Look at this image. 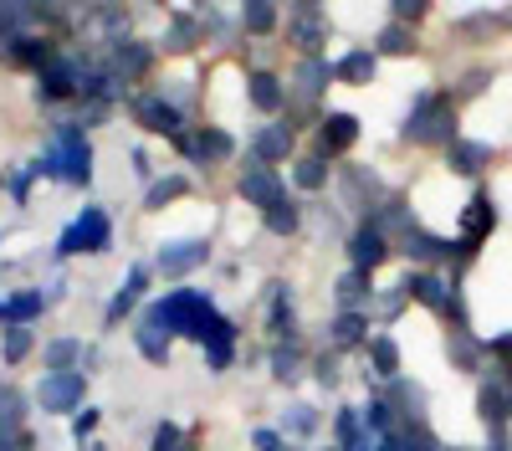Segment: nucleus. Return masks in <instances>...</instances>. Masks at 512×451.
Here are the masks:
<instances>
[{
  "mask_svg": "<svg viewBox=\"0 0 512 451\" xmlns=\"http://www.w3.org/2000/svg\"><path fill=\"white\" fill-rule=\"evenodd\" d=\"M36 175H52V180H67V185H88L93 180V149L82 139L77 123H62L52 149L36 159Z\"/></svg>",
  "mask_w": 512,
  "mask_h": 451,
  "instance_id": "1",
  "label": "nucleus"
},
{
  "mask_svg": "<svg viewBox=\"0 0 512 451\" xmlns=\"http://www.w3.org/2000/svg\"><path fill=\"white\" fill-rule=\"evenodd\" d=\"M405 139L410 144H456V113H451V98H441V93H425V98H415V108H410V118H405Z\"/></svg>",
  "mask_w": 512,
  "mask_h": 451,
  "instance_id": "2",
  "label": "nucleus"
},
{
  "mask_svg": "<svg viewBox=\"0 0 512 451\" xmlns=\"http://www.w3.org/2000/svg\"><path fill=\"white\" fill-rule=\"evenodd\" d=\"M216 313L200 293H190V287H180V293H169L164 303H154L144 318L149 323H159L164 334H190V339H200V328H205V318Z\"/></svg>",
  "mask_w": 512,
  "mask_h": 451,
  "instance_id": "3",
  "label": "nucleus"
},
{
  "mask_svg": "<svg viewBox=\"0 0 512 451\" xmlns=\"http://www.w3.org/2000/svg\"><path fill=\"white\" fill-rule=\"evenodd\" d=\"M108 241H113V221L98 211V205H88L67 231H62V246L57 252L62 257H72V252H108Z\"/></svg>",
  "mask_w": 512,
  "mask_h": 451,
  "instance_id": "4",
  "label": "nucleus"
},
{
  "mask_svg": "<svg viewBox=\"0 0 512 451\" xmlns=\"http://www.w3.org/2000/svg\"><path fill=\"white\" fill-rule=\"evenodd\" d=\"M36 400H41V410H47V416H67L72 405H82V375H47L36 385Z\"/></svg>",
  "mask_w": 512,
  "mask_h": 451,
  "instance_id": "5",
  "label": "nucleus"
},
{
  "mask_svg": "<svg viewBox=\"0 0 512 451\" xmlns=\"http://www.w3.org/2000/svg\"><path fill=\"white\" fill-rule=\"evenodd\" d=\"M400 293H405V298H420L425 308H436V313H446L456 282H441L436 272H405V277H400Z\"/></svg>",
  "mask_w": 512,
  "mask_h": 451,
  "instance_id": "6",
  "label": "nucleus"
},
{
  "mask_svg": "<svg viewBox=\"0 0 512 451\" xmlns=\"http://www.w3.org/2000/svg\"><path fill=\"white\" fill-rule=\"evenodd\" d=\"M287 36H292L303 52H318V47H323V36H328V16H323V6H292V16H287Z\"/></svg>",
  "mask_w": 512,
  "mask_h": 451,
  "instance_id": "7",
  "label": "nucleus"
},
{
  "mask_svg": "<svg viewBox=\"0 0 512 451\" xmlns=\"http://www.w3.org/2000/svg\"><path fill=\"white\" fill-rule=\"evenodd\" d=\"M349 257H354V272H374L384 257H390V241H384L379 221H369V226H359L349 236Z\"/></svg>",
  "mask_w": 512,
  "mask_h": 451,
  "instance_id": "8",
  "label": "nucleus"
},
{
  "mask_svg": "<svg viewBox=\"0 0 512 451\" xmlns=\"http://www.w3.org/2000/svg\"><path fill=\"white\" fill-rule=\"evenodd\" d=\"M241 200H251L256 211H272V205H282V180H277V170H267V164H251V170L241 175Z\"/></svg>",
  "mask_w": 512,
  "mask_h": 451,
  "instance_id": "9",
  "label": "nucleus"
},
{
  "mask_svg": "<svg viewBox=\"0 0 512 451\" xmlns=\"http://www.w3.org/2000/svg\"><path fill=\"white\" fill-rule=\"evenodd\" d=\"M195 344H205V359H210V369H226V364H231V349H236V328H231L221 313H210Z\"/></svg>",
  "mask_w": 512,
  "mask_h": 451,
  "instance_id": "10",
  "label": "nucleus"
},
{
  "mask_svg": "<svg viewBox=\"0 0 512 451\" xmlns=\"http://www.w3.org/2000/svg\"><path fill=\"white\" fill-rule=\"evenodd\" d=\"M180 149L190 154V159H200V164H221V159H231V134L226 129H200V134H180Z\"/></svg>",
  "mask_w": 512,
  "mask_h": 451,
  "instance_id": "11",
  "label": "nucleus"
},
{
  "mask_svg": "<svg viewBox=\"0 0 512 451\" xmlns=\"http://www.w3.org/2000/svg\"><path fill=\"white\" fill-rule=\"evenodd\" d=\"M72 93H82V67L67 57H52L41 67V98H72Z\"/></svg>",
  "mask_w": 512,
  "mask_h": 451,
  "instance_id": "12",
  "label": "nucleus"
},
{
  "mask_svg": "<svg viewBox=\"0 0 512 451\" xmlns=\"http://www.w3.org/2000/svg\"><path fill=\"white\" fill-rule=\"evenodd\" d=\"M328 77H338V67H328L323 57H308L303 67L292 72V82H287V88H292V98H297V103H313V98L328 88Z\"/></svg>",
  "mask_w": 512,
  "mask_h": 451,
  "instance_id": "13",
  "label": "nucleus"
},
{
  "mask_svg": "<svg viewBox=\"0 0 512 451\" xmlns=\"http://www.w3.org/2000/svg\"><path fill=\"white\" fill-rule=\"evenodd\" d=\"M134 118L144 123L149 134H180V108L169 98H139L134 103Z\"/></svg>",
  "mask_w": 512,
  "mask_h": 451,
  "instance_id": "14",
  "label": "nucleus"
},
{
  "mask_svg": "<svg viewBox=\"0 0 512 451\" xmlns=\"http://www.w3.org/2000/svg\"><path fill=\"white\" fill-rule=\"evenodd\" d=\"M205 257H210V246H205V241H169L164 252H159V267H164L169 277H180V272L205 267Z\"/></svg>",
  "mask_w": 512,
  "mask_h": 451,
  "instance_id": "15",
  "label": "nucleus"
},
{
  "mask_svg": "<svg viewBox=\"0 0 512 451\" xmlns=\"http://www.w3.org/2000/svg\"><path fill=\"white\" fill-rule=\"evenodd\" d=\"M497 226V205H492V195H472V205L461 211V241H482L487 231Z\"/></svg>",
  "mask_w": 512,
  "mask_h": 451,
  "instance_id": "16",
  "label": "nucleus"
},
{
  "mask_svg": "<svg viewBox=\"0 0 512 451\" xmlns=\"http://www.w3.org/2000/svg\"><path fill=\"white\" fill-rule=\"evenodd\" d=\"M318 139H323V154H344V149L359 139V118H354V113H328L323 129H318Z\"/></svg>",
  "mask_w": 512,
  "mask_h": 451,
  "instance_id": "17",
  "label": "nucleus"
},
{
  "mask_svg": "<svg viewBox=\"0 0 512 451\" xmlns=\"http://www.w3.org/2000/svg\"><path fill=\"white\" fill-rule=\"evenodd\" d=\"M287 154H292V129H287V123H272V129L256 134V164H267V170H272V164L287 159Z\"/></svg>",
  "mask_w": 512,
  "mask_h": 451,
  "instance_id": "18",
  "label": "nucleus"
},
{
  "mask_svg": "<svg viewBox=\"0 0 512 451\" xmlns=\"http://www.w3.org/2000/svg\"><path fill=\"white\" fill-rule=\"evenodd\" d=\"M246 93H251V103L262 108V113H277V108L287 103V88H282L272 72H251V77H246Z\"/></svg>",
  "mask_w": 512,
  "mask_h": 451,
  "instance_id": "19",
  "label": "nucleus"
},
{
  "mask_svg": "<svg viewBox=\"0 0 512 451\" xmlns=\"http://www.w3.org/2000/svg\"><path fill=\"white\" fill-rule=\"evenodd\" d=\"M487 159H492V149H487V144H477V139H456V144L446 149V164H451L456 175H477Z\"/></svg>",
  "mask_w": 512,
  "mask_h": 451,
  "instance_id": "20",
  "label": "nucleus"
},
{
  "mask_svg": "<svg viewBox=\"0 0 512 451\" xmlns=\"http://www.w3.org/2000/svg\"><path fill=\"white\" fill-rule=\"evenodd\" d=\"M144 287H149V272H144V267H134V272H128V282L118 287V298L108 303V323H123V318H128V308H134V303L144 298Z\"/></svg>",
  "mask_w": 512,
  "mask_h": 451,
  "instance_id": "21",
  "label": "nucleus"
},
{
  "mask_svg": "<svg viewBox=\"0 0 512 451\" xmlns=\"http://www.w3.org/2000/svg\"><path fill=\"white\" fill-rule=\"evenodd\" d=\"M344 200H349V205H379V200H384L379 175H369V170H349V175H344Z\"/></svg>",
  "mask_w": 512,
  "mask_h": 451,
  "instance_id": "22",
  "label": "nucleus"
},
{
  "mask_svg": "<svg viewBox=\"0 0 512 451\" xmlns=\"http://www.w3.org/2000/svg\"><path fill=\"white\" fill-rule=\"evenodd\" d=\"M482 416L492 421V431L507 426V416H512V385H502V380H497V385H492V380L482 385Z\"/></svg>",
  "mask_w": 512,
  "mask_h": 451,
  "instance_id": "23",
  "label": "nucleus"
},
{
  "mask_svg": "<svg viewBox=\"0 0 512 451\" xmlns=\"http://www.w3.org/2000/svg\"><path fill=\"white\" fill-rule=\"evenodd\" d=\"M333 293H338V303H344V313H359V303H369V293H374V287H369V272H344Z\"/></svg>",
  "mask_w": 512,
  "mask_h": 451,
  "instance_id": "24",
  "label": "nucleus"
},
{
  "mask_svg": "<svg viewBox=\"0 0 512 451\" xmlns=\"http://www.w3.org/2000/svg\"><path fill=\"white\" fill-rule=\"evenodd\" d=\"M41 308H47V298L41 293H16V298H0V323H26V318H36Z\"/></svg>",
  "mask_w": 512,
  "mask_h": 451,
  "instance_id": "25",
  "label": "nucleus"
},
{
  "mask_svg": "<svg viewBox=\"0 0 512 451\" xmlns=\"http://www.w3.org/2000/svg\"><path fill=\"white\" fill-rule=\"evenodd\" d=\"M149 67V47H139V41H118L113 47V72L128 82V77H139Z\"/></svg>",
  "mask_w": 512,
  "mask_h": 451,
  "instance_id": "26",
  "label": "nucleus"
},
{
  "mask_svg": "<svg viewBox=\"0 0 512 451\" xmlns=\"http://www.w3.org/2000/svg\"><path fill=\"white\" fill-rule=\"evenodd\" d=\"M405 252L420 262H441V257H451V241H441L431 231H405Z\"/></svg>",
  "mask_w": 512,
  "mask_h": 451,
  "instance_id": "27",
  "label": "nucleus"
},
{
  "mask_svg": "<svg viewBox=\"0 0 512 451\" xmlns=\"http://www.w3.org/2000/svg\"><path fill=\"white\" fill-rule=\"evenodd\" d=\"M134 339H139V354H144V359H154V364H164V359H169V334H164L159 323H149V318H144Z\"/></svg>",
  "mask_w": 512,
  "mask_h": 451,
  "instance_id": "28",
  "label": "nucleus"
},
{
  "mask_svg": "<svg viewBox=\"0 0 512 451\" xmlns=\"http://www.w3.org/2000/svg\"><path fill=\"white\" fill-rule=\"evenodd\" d=\"M292 180L303 190H318L328 180V154H303V159H297V170H292Z\"/></svg>",
  "mask_w": 512,
  "mask_h": 451,
  "instance_id": "29",
  "label": "nucleus"
},
{
  "mask_svg": "<svg viewBox=\"0 0 512 451\" xmlns=\"http://www.w3.org/2000/svg\"><path fill=\"white\" fill-rule=\"evenodd\" d=\"M482 354H487V349L472 344V334H466V328H451V364H456V369H477Z\"/></svg>",
  "mask_w": 512,
  "mask_h": 451,
  "instance_id": "30",
  "label": "nucleus"
},
{
  "mask_svg": "<svg viewBox=\"0 0 512 451\" xmlns=\"http://www.w3.org/2000/svg\"><path fill=\"white\" fill-rule=\"evenodd\" d=\"M82 359V344L77 339H52L47 354H41V364H52V375H67V364Z\"/></svg>",
  "mask_w": 512,
  "mask_h": 451,
  "instance_id": "31",
  "label": "nucleus"
},
{
  "mask_svg": "<svg viewBox=\"0 0 512 451\" xmlns=\"http://www.w3.org/2000/svg\"><path fill=\"white\" fill-rule=\"evenodd\" d=\"M384 446H395V451H441V446H436V436L425 431V426H400Z\"/></svg>",
  "mask_w": 512,
  "mask_h": 451,
  "instance_id": "32",
  "label": "nucleus"
},
{
  "mask_svg": "<svg viewBox=\"0 0 512 451\" xmlns=\"http://www.w3.org/2000/svg\"><path fill=\"white\" fill-rule=\"evenodd\" d=\"M338 77H344V82H354V88H359V82H369V77H374V52L354 47L344 62H338Z\"/></svg>",
  "mask_w": 512,
  "mask_h": 451,
  "instance_id": "33",
  "label": "nucleus"
},
{
  "mask_svg": "<svg viewBox=\"0 0 512 451\" xmlns=\"http://www.w3.org/2000/svg\"><path fill=\"white\" fill-rule=\"evenodd\" d=\"M369 359H374L379 375H395V369H400V344L390 334H379V339H369Z\"/></svg>",
  "mask_w": 512,
  "mask_h": 451,
  "instance_id": "34",
  "label": "nucleus"
},
{
  "mask_svg": "<svg viewBox=\"0 0 512 451\" xmlns=\"http://www.w3.org/2000/svg\"><path fill=\"white\" fill-rule=\"evenodd\" d=\"M241 26L256 31V36H267L277 26V6H267V0H251V6H241Z\"/></svg>",
  "mask_w": 512,
  "mask_h": 451,
  "instance_id": "35",
  "label": "nucleus"
},
{
  "mask_svg": "<svg viewBox=\"0 0 512 451\" xmlns=\"http://www.w3.org/2000/svg\"><path fill=\"white\" fill-rule=\"evenodd\" d=\"M21 421H26V400L16 390H0V436L21 431Z\"/></svg>",
  "mask_w": 512,
  "mask_h": 451,
  "instance_id": "36",
  "label": "nucleus"
},
{
  "mask_svg": "<svg viewBox=\"0 0 512 451\" xmlns=\"http://www.w3.org/2000/svg\"><path fill=\"white\" fill-rule=\"evenodd\" d=\"M185 190H190V180H180V175H164V180H154V185H149L144 205H149V211H159V205H169V200L185 195Z\"/></svg>",
  "mask_w": 512,
  "mask_h": 451,
  "instance_id": "37",
  "label": "nucleus"
},
{
  "mask_svg": "<svg viewBox=\"0 0 512 451\" xmlns=\"http://www.w3.org/2000/svg\"><path fill=\"white\" fill-rule=\"evenodd\" d=\"M333 339H338V344H359V339H369L364 313H338V318H333Z\"/></svg>",
  "mask_w": 512,
  "mask_h": 451,
  "instance_id": "38",
  "label": "nucleus"
},
{
  "mask_svg": "<svg viewBox=\"0 0 512 451\" xmlns=\"http://www.w3.org/2000/svg\"><path fill=\"white\" fill-rule=\"evenodd\" d=\"M338 446H344V451H364L369 446L359 436V410H338Z\"/></svg>",
  "mask_w": 512,
  "mask_h": 451,
  "instance_id": "39",
  "label": "nucleus"
},
{
  "mask_svg": "<svg viewBox=\"0 0 512 451\" xmlns=\"http://www.w3.org/2000/svg\"><path fill=\"white\" fill-rule=\"evenodd\" d=\"M31 354V328L26 323H11L6 328V364H21Z\"/></svg>",
  "mask_w": 512,
  "mask_h": 451,
  "instance_id": "40",
  "label": "nucleus"
},
{
  "mask_svg": "<svg viewBox=\"0 0 512 451\" xmlns=\"http://www.w3.org/2000/svg\"><path fill=\"white\" fill-rule=\"evenodd\" d=\"M410 47H415V36H410V31H405L400 21L379 31V52H390V57H400V52H410Z\"/></svg>",
  "mask_w": 512,
  "mask_h": 451,
  "instance_id": "41",
  "label": "nucleus"
},
{
  "mask_svg": "<svg viewBox=\"0 0 512 451\" xmlns=\"http://www.w3.org/2000/svg\"><path fill=\"white\" fill-rule=\"evenodd\" d=\"M164 47L169 52H190L195 47V21L190 16H175V26H169V36H164Z\"/></svg>",
  "mask_w": 512,
  "mask_h": 451,
  "instance_id": "42",
  "label": "nucleus"
},
{
  "mask_svg": "<svg viewBox=\"0 0 512 451\" xmlns=\"http://www.w3.org/2000/svg\"><path fill=\"white\" fill-rule=\"evenodd\" d=\"M11 57L16 62H41V67L52 62V52H47V41H41V36H21L16 47H11Z\"/></svg>",
  "mask_w": 512,
  "mask_h": 451,
  "instance_id": "43",
  "label": "nucleus"
},
{
  "mask_svg": "<svg viewBox=\"0 0 512 451\" xmlns=\"http://www.w3.org/2000/svg\"><path fill=\"white\" fill-rule=\"evenodd\" d=\"M272 328L292 339V298H287V287H272Z\"/></svg>",
  "mask_w": 512,
  "mask_h": 451,
  "instance_id": "44",
  "label": "nucleus"
},
{
  "mask_svg": "<svg viewBox=\"0 0 512 451\" xmlns=\"http://www.w3.org/2000/svg\"><path fill=\"white\" fill-rule=\"evenodd\" d=\"M267 231H272V236H292V231H297V211H292L287 200L267 211Z\"/></svg>",
  "mask_w": 512,
  "mask_h": 451,
  "instance_id": "45",
  "label": "nucleus"
},
{
  "mask_svg": "<svg viewBox=\"0 0 512 451\" xmlns=\"http://www.w3.org/2000/svg\"><path fill=\"white\" fill-rule=\"evenodd\" d=\"M272 375H277V380H297V349H292V344L272 354Z\"/></svg>",
  "mask_w": 512,
  "mask_h": 451,
  "instance_id": "46",
  "label": "nucleus"
},
{
  "mask_svg": "<svg viewBox=\"0 0 512 451\" xmlns=\"http://www.w3.org/2000/svg\"><path fill=\"white\" fill-rule=\"evenodd\" d=\"M180 446H185V436H180V426H169V421H164V426L154 431V451H180Z\"/></svg>",
  "mask_w": 512,
  "mask_h": 451,
  "instance_id": "47",
  "label": "nucleus"
},
{
  "mask_svg": "<svg viewBox=\"0 0 512 451\" xmlns=\"http://www.w3.org/2000/svg\"><path fill=\"white\" fill-rule=\"evenodd\" d=\"M287 431H313V410L308 405H292L287 410Z\"/></svg>",
  "mask_w": 512,
  "mask_h": 451,
  "instance_id": "48",
  "label": "nucleus"
},
{
  "mask_svg": "<svg viewBox=\"0 0 512 451\" xmlns=\"http://www.w3.org/2000/svg\"><path fill=\"white\" fill-rule=\"evenodd\" d=\"M487 77H492V72H482V67H477V72H466V82H461V98H477V93L487 88Z\"/></svg>",
  "mask_w": 512,
  "mask_h": 451,
  "instance_id": "49",
  "label": "nucleus"
},
{
  "mask_svg": "<svg viewBox=\"0 0 512 451\" xmlns=\"http://www.w3.org/2000/svg\"><path fill=\"white\" fill-rule=\"evenodd\" d=\"M487 354H492V359H502V364L512 369V334H497V339L487 344Z\"/></svg>",
  "mask_w": 512,
  "mask_h": 451,
  "instance_id": "50",
  "label": "nucleus"
},
{
  "mask_svg": "<svg viewBox=\"0 0 512 451\" xmlns=\"http://www.w3.org/2000/svg\"><path fill=\"white\" fill-rule=\"evenodd\" d=\"M425 16V6H410V0H400L395 6V21H420Z\"/></svg>",
  "mask_w": 512,
  "mask_h": 451,
  "instance_id": "51",
  "label": "nucleus"
},
{
  "mask_svg": "<svg viewBox=\"0 0 512 451\" xmlns=\"http://www.w3.org/2000/svg\"><path fill=\"white\" fill-rule=\"evenodd\" d=\"M251 441H256V451H277V431H256Z\"/></svg>",
  "mask_w": 512,
  "mask_h": 451,
  "instance_id": "52",
  "label": "nucleus"
},
{
  "mask_svg": "<svg viewBox=\"0 0 512 451\" xmlns=\"http://www.w3.org/2000/svg\"><path fill=\"white\" fill-rule=\"evenodd\" d=\"M318 380H323V385H333V380H338V369H333V359H318Z\"/></svg>",
  "mask_w": 512,
  "mask_h": 451,
  "instance_id": "53",
  "label": "nucleus"
},
{
  "mask_svg": "<svg viewBox=\"0 0 512 451\" xmlns=\"http://www.w3.org/2000/svg\"><path fill=\"white\" fill-rule=\"evenodd\" d=\"M98 426V416H93V410H82V416H77V436H88Z\"/></svg>",
  "mask_w": 512,
  "mask_h": 451,
  "instance_id": "54",
  "label": "nucleus"
},
{
  "mask_svg": "<svg viewBox=\"0 0 512 451\" xmlns=\"http://www.w3.org/2000/svg\"><path fill=\"white\" fill-rule=\"evenodd\" d=\"M0 451H16V446H6V441H0Z\"/></svg>",
  "mask_w": 512,
  "mask_h": 451,
  "instance_id": "55",
  "label": "nucleus"
},
{
  "mask_svg": "<svg viewBox=\"0 0 512 451\" xmlns=\"http://www.w3.org/2000/svg\"><path fill=\"white\" fill-rule=\"evenodd\" d=\"M180 451H195V446H180Z\"/></svg>",
  "mask_w": 512,
  "mask_h": 451,
  "instance_id": "56",
  "label": "nucleus"
}]
</instances>
